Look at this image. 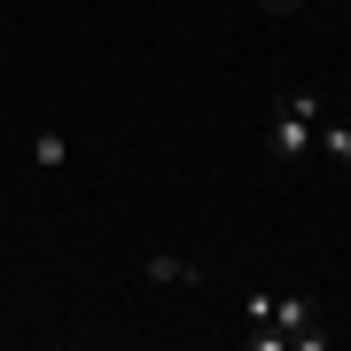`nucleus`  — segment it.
Masks as SVG:
<instances>
[{
	"instance_id": "f257e3e1",
	"label": "nucleus",
	"mask_w": 351,
	"mask_h": 351,
	"mask_svg": "<svg viewBox=\"0 0 351 351\" xmlns=\"http://www.w3.org/2000/svg\"><path fill=\"white\" fill-rule=\"evenodd\" d=\"M320 94H281V110H274V125H265V156H304V149H313V125H320Z\"/></svg>"
},
{
	"instance_id": "f03ea898",
	"label": "nucleus",
	"mask_w": 351,
	"mask_h": 351,
	"mask_svg": "<svg viewBox=\"0 0 351 351\" xmlns=\"http://www.w3.org/2000/svg\"><path fill=\"white\" fill-rule=\"evenodd\" d=\"M141 274H149V281H164V289H172V281H188V289H195V281H203V265H188V258H172V250H156L149 265H141Z\"/></svg>"
},
{
	"instance_id": "7ed1b4c3",
	"label": "nucleus",
	"mask_w": 351,
	"mask_h": 351,
	"mask_svg": "<svg viewBox=\"0 0 351 351\" xmlns=\"http://www.w3.org/2000/svg\"><path fill=\"white\" fill-rule=\"evenodd\" d=\"M313 149L336 156V164H351V125H343V117H320V125H313Z\"/></svg>"
},
{
	"instance_id": "20e7f679",
	"label": "nucleus",
	"mask_w": 351,
	"mask_h": 351,
	"mask_svg": "<svg viewBox=\"0 0 351 351\" xmlns=\"http://www.w3.org/2000/svg\"><path fill=\"white\" fill-rule=\"evenodd\" d=\"M63 133H32V164H39V172H63Z\"/></svg>"
},
{
	"instance_id": "39448f33",
	"label": "nucleus",
	"mask_w": 351,
	"mask_h": 351,
	"mask_svg": "<svg viewBox=\"0 0 351 351\" xmlns=\"http://www.w3.org/2000/svg\"><path fill=\"white\" fill-rule=\"evenodd\" d=\"M265 8H304V0H265Z\"/></svg>"
},
{
	"instance_id": "423d86ee",
	"label": "nucleus",
	"mask_w": 351,
	"mask_h": 351,
	"mask_svg": "<svg viewBox=\"0 0 351 351\" xmlns=\"http://www.w3.org/2000/svg\"><path fill=\"white\" fill-rule=\"evenodd\" d=\"M343 125H351V110H343Z\"/></svg>"
}]
</instances>
